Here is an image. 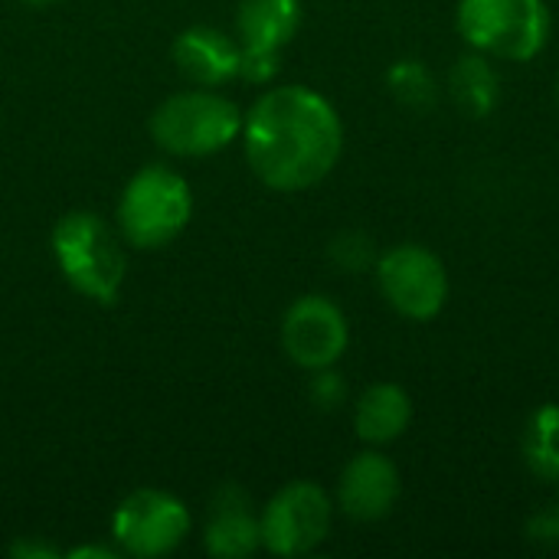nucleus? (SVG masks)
Returning <instances> with one entry per match:
<instances>
[{
    "label": "nucleus",
    "mask_w": 559,
    "mask_h": 559,
    "mask_svg": "<svg viewBox=\"0 0 559 559\" xmlns=\"http://www.w3.org/2000/svg\"><path fill=\"white\" fill-rule=\"evenodd\" d=\"M174 66L180 75H187L193 85L216 88L239 75L242 46L229 33L216 26H190L174 39Z\"/></svg>",
    "instance_id": "12"
},
{
    "label": "nucleus",
    "mask_w": 559,
    "mask_h": 559,
    "mask_svg": "<svg viewBox=\"0 0 559 559\" xmlns=\"http://www.w3.org/2000/svg\"><path fill=\"white\" fill-rule=\"evenodd\" d=\"M301 26V0H239V46L282 52Z\"/></svg>",
    "instance_id": "13"
},
{
    "label": "nucleus",
    "mask_w": 559,
    "mask_h": 559,
    "mask_svg": "<svg viewBox=\"0 0 559 559\" xmlns=\"http://www.w3.org/2000/svg\"><path fill=\"white\" fill-rule=\"evenodd\" d=\"M400 501V472L380 452L354 455L337 481V504L354 521H380Z\"/></svg>",
    "instance_id": "10"
},
{
    "label": "nucleus",
    "mask_w": 559,
    "mask_h": 559,
    "mask_svg": "<svg viewBox=\"0 0 559 559\" xmlns=\"http://www.w3.org/2000/svg\"><path fill=\"white\" fill-rule=\"evenodd\" d=\"M190 534V511L180 498L138 488L111 514V540L121 557H170Z\"/></svg>",
    "instance_id": "6"
},
{
    "label": "nucleus",
    "mask_w": 559,
    "mask_h": 559,
    "mask_svg": "<svg viewBox=\"0 0 559 559\" xmlns=\"http://www.w3.org/2000/svg\"><path fill=\"white\" fill-rule=\"evenodd\" d=\"M52 255L62 278L88 301L111 305L128 275L124 239L98 213L72 210L52 229Z\"/></svg>",
    "instance_id": "2"
},
{
    "label": "nucleus",
    "mask_w": 559,
    "mask_h": 559,
    "mask_svg": "<svg viewBox=\"0 0 559 559\" xmlns=\"http://www.w3.org/2000/svg\"><path fill=\"white\" fill-rule=\"evenodd\" d=\"M331 521L328 491L314 481H292L262 508V547L275 557H305L328 540Z\"/></svg>",
    "instance_id": "7"
},
{
    "label": "nucleus",
    "mask_w": 559,
    "mask_h": 559,
    "mask_svg": "<svg viewBox=\"0 0 559 559\" xmlns=\"http://www.w3.org/2000/svg\"><path fill=\"white\" fill-rule=\"evenodd\" d=\"M193 216V193L183 174L167 164L141 167L121 190L118 233L134 249L170 246Z\"/></svg>",
    "instance_id": "4"
},
{
    "label": "nucleus",
    "mask_w": 559,
    "mask_h": 559,
    "mask_svg": "<svg viewBox=\"0 0 559 559\" xmlns=\"http://www.w3.org/2000/svg\"><path fill=\"white\" fill-rule=\"evenodd\" d=\"M527 537H531L534 544L557 547L559 544V501L547 504L544 511H537V514L527 521Z\"/></svg>",
    "instance_id": "21"
},
{
    "label": "nucleus",
    "mask_w": 559,
    "mask_h": 559,
    "mask_svg": "<svg viewBox=\"0 0 559 559\" xmlns=\"http://www.w3.org/2000/svg\"><path fill=\"white\" fill-rule=\"evenodd\" d=\"M449 92L455 98V105L472 115V118H485L495 111L498 95H501V79L495 72V66L488 62L485 52L478 56H465L452 66L449 72Z\"/></svg>",
    "instance_id": "15"
},
{
    "label": "nucleus",
    "mask_w": 559,
    "mask_h": 559,
    "mask_svg": "<svg viewBox=\"0 0 559 559\" xmlns=\"http://www.w3.org/2000/svg\"><path fill=\"white\" fill-rule=\"evenodd\" d=\"M377 285L390 308L409 321H432L449 298V272L442 259L416 242L393 246L377 259Z\"/></svg>",
    "instance_id": "8"
},
{
    "label": "nucleus",
    "mask_w": 559,
    "mask_h": 559,
    "mask_svg": "<svg viewBox=\"0 0 559 559\" xmlns=\"http://www.w3.org/2000/svg\"><path fill=\"white\" fill-rule=\"evenodd\" d=\"M10 557L13 559H56L59 550L52 544H43V540H16L10 547Z\"/></svg>",
    "instance_id": "22"
},
{
    "label": "nucleus",
    "mask_w": 559,
    "mask_h": 559,
    "mask_svg": "<svg viewBox=\"0 0 559 559\" xmlns=\"http://www.w3.org/2000/svg\"><path fill=\"white\" fill-rule=\"evenodd\" d=\"M386 82H390L393 98H396L400 105L413 108V111H426V108H432L436 98H439L436 75H432L429 66L419 62V59H400V62L390 69Z\"/></svg>",
    "instance_id": "17"
},
{
    "label": "nucleus",
    "mask_w": 559,
    "mask_h": 559,
    "mask_svg": "<svg viewBox=\"0 0 559 559\" xmlns=\"http://www.w3.org/2000/svg\"><path fill=\"white\" fill-rule=\"evenodd\" d=\"M459 33L485 56L527 62L550 39V10L544 0H462Z\"/></svg>",
    "instance_id": "5"
},
{
    "label": "nucleus",
    "mask_w": 559,
    "mask_h": 559,
    "mask_svg": "<svg viewBox=\"0 0 559 559\" xmlns=\"http://www.w3.org/2000/svg\"><path fill=\"white\" fill-rule=\"evenodd\" d=\"M331 262L344 272H364L370 265H377V249H373V239L360 229H344L341 236H334L331 242Z\"/></svg>",
    "instance_id": "18"
},
{
    "label": "nucleus",
    "mask_w": 559,
    "mask_h": 559,
    "mask_svg": "<svg viewBox=\"0 0 559 559\" xmlns=\"http://www.w3.org/2000/svg\"><path fill=\"white\" fill-rule=\"evenodd\" d=\"M157 147L177 157H210L226 151L242 134V111L233 98L213 88H187L167 95L147 121Z\"/></svg>",
    "instance_id": "3"
},
{
    "label": "nucleus",
    "mask_w": 559,
    "mask_h": 559,
    "mask_svg": "<svg viewBox=\"0 0 559 559\" xmlns=\"http://www.w3.org/2000/svg\"><path fill=\"white\" fill-rule=\"evenodd\" d=\"M413 419L409 393L396 383H373L360 393L354 406V429L367 445L396 442Z\"/></svg>",
    "instance_id": "14"
},
{
    "label": "nucleus",
    "mask_w": 559,
    "mask_h": 559,
    "mask_svg": "<svg viewBox=\"0 0 559 559\" xmlns=\"http://www.w3.org/2000/svg\"><path fill=\"white\" fill-rule=\"evenodd\" d=\"M278 56L282 52H265V49H246L242 46V59H239V79L246 82H272L278 75Z\"/></svg>",
    "instance_id": "20"
},
{
    "label": "nucleus",
    "mask_w": 559,
    "mask_h": 559,
    "mask_svg": "<svg viewBox=\"0 0 559 559\" xmlns=\"http://www.w3.org/2000/svg\"><path fill=\"white\" fill-rule=\"evenodd\" d=\"M524 462L540 478L559 485V406H540L524 429Z\"/></svg>",
    "instance_id": "16"
},
{
    "label": "nucleus",
    "mask_w": 559,
    "mask_h": 559,
    "mask_svg": "<svg viewBox=\"0 0 559 559\" xmlns=\"http://www.w3.org/2000/svg\"><path fill=\"white\" fill-rule=\"evenodd\" d=\"M242 147L265 187L298 193L334 170L344 151V124L334 105L314 88L278 85L242 115Z\"/></svg>",
    "instance_id": "1"
},
{
    "label": "nucleus",
    "mask_w": 559,
    "mask_h": 559,
    "mask_svg": "<svg viewBox=\"0 0 559 559\" xmlns=\"http://www.w3.org/2000/svg\"><path fill=\"white\" fill-rule=\"evenodd\" d=\"M203 547L219 559H246L262 547V514L239 485H223L210 498Z\"/></svg>",
    "instance_id": "11"
},
{
    "label": "nucleus",
    "mask_w": 559,
    "mask_h": 559,
    "mask_svg": "<svg viewBox=\"0 0 559 559\" xmlns=\"http://www.w3.org/2000/svg\"><path fill=\"white\" fill-rule=\"evenodd\" d=\"M350 331L344 311L324 295H301L282 318V350L301 370L334 367L347 350Z\"/></svg>",
    "instance_id": "9"
},
{
    "label": "nucleus",
    "mask_w": 559,
    "mask_h": 559,
    "mask_svg": "<svg viewBox=\"0 0 559 559\" xmlns=\"http://www.w3.org/2000/svg\"><path fill=\"white\" fill-rule=\"evenodd\" d=\"M23 3H33V7H43V3H59V0H23Z\"/></svg>",
    "instance_id": "24"
},
{
    "label": "nucleus",
    "mask_w": 559,
    "mask_h": 559,
    "mask_svg": "<svg viewBox=\"0 0 559 559\" xmlns=\"http://www.w3.org/2000/svg\"><path fill=\"white\" fill-rule=\"evenodd\" d=\"M69 559H115L121 557L118 547H105V544H88V547H75L66 554Z\"/></svg>",
    "instance_id": "23"
},
{
    "label": "nucleus",
    "mask_w": 559,
    "mask_h": 559,
    "mask_svg": "<svg viewBox=\"0 0 559 559\" xmlns=\"http://www.w3.org/2000/svg\"><path fill=\"white\" fill-rule=\"evenodd\" d=\"M311 400L318 409H337L347 400V383L341 380V373H334V367L314 370L311 380Z\"/></svg>",
    "instance_id": "19"
}]
</instances>
